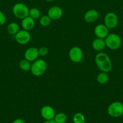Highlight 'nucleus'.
Instances as JSON below:
<instances>
[{"label":"nucleus","mask_w":123,"mask_h":123,"mask_svg":"<svg viewBox=\"0 0 123 123\" xmlns=\"http://www.w3.org/2000/svg\"><path fill=\"white\" fill-rule=\"evenodd\" d=\"M99 17V13L96 10L90 9L87 11L84 15V19L86 22L93 23L96 21Z\"/></svg>","instance_id":"obj_13"},{"label":"nucleus","mask_w":123,"mask_h":123,"mask_svg":"<svg viewBox=\"0 0 123 123\" xmlns=\"http://www.w3.org/2000/svg\"></svg>","instance_id":"obj_28"},{"label":"nucleus","mask_w":123,"mask_h":123,"mask_svg":"<svg viewBox=\"0 0 123 123\" xmlns=\"http://www.w3.org/2000/svg\"><path fill=\"white\" fill-rule=\"evenodd\" d=\"M35 25L34 19L31 18V17L28 16L26 18L22 19L21 26L23 29L26 31H30L34 28Z\"/></svg>","instance_id":"obj_14"},{"label":"nucleus","mask_w":123,"mask_h":123,"mask_svg":"<svg viewBox=\"0 0 123 123\" xmlns=\"http://www.w3.org/2000/svg\"><path fill=\"white\" fill-rule=\"evenodd\" d=\"M31 64H30V61H28L26 59L20 60L19 63V67L22 71L24 72H27V71H30L31 69Z\"/></svg>","instance_id":"obj_18"},{"label":"nucleus","mask_w":123,"mask_h":123,"mask_svg":"<svg viewBox=\"0 0 123 123\" xmlns=\"http://www.w3.org/2000/svg\"><path fill=\"white\" fill-rule=\"evenodd\" d=\"M94 34L97 38L105 39L109 34V29L104 24H99L95 27Z\"/></svg>","instance_id":"obj_11"},{"label":"nucleus","mask_w":123,"mask_h":123,"mask_svg":"<svg viewBox=\"0 0 123 123\" xmlns=\"http://www.w3.org/2000/svg\"><path fill=\"white\" fill-rule=\"evenodd\" d=\"M107 112L112 117H119L123 114V103L120 102H113L109 106Z\"/></svg>","instance_id":"obj_5"},{"label":"nucleus","mask_w":123,"mask_h":123,"mask_svg":"<svg viewBox=\"0 0 123 123\" xmlns=\"http://www.w3.org/2000/svg\"><path fill=\"white\" fill-rule=\"evenodd\" d=\"M95 62L98 68L101 72L108 73L112 68V63L110 58L106 53L100 52L95 57Z\"/></svg>","instance_id":"obj_1"},{"label":"nucleus","mask_w":123,"mask_h":123,"mask_svg":"<svg viewBox=\"0 0 123 123\" xmlns=\"http://www.w3.org/2000/svg\"><path fill=\"white\" fill-rule=\"evenodd\" d=\"M69 57L71 61L74 63L82 62L83 58V53L82 49L78 46H74L69 52Z\"/></svg>","instance_id":"obj_6"},{"label":"nucleus","mask_w":123,"mask_h":123,"mask_svg":"<svg viewBox=\"0 0 123 123\" xmlns=\"http://www.w3.org/2000/svg\"><path fill=\"white\" fill-rule=\"evenodd\" d=\"M47 69V64L44 60L37 59L31 64L30 72L35 76L43 75Z\"/></svg>","instance_id":"obj_2"},{"label":"nucleus","mask_w":123,"mask_h":123,"mask_svg":"<svg viewBox=\"0 0 123 123\" xmlns=\"http://www.w3.org/2000/svg\"><path fill=\"white\" fill-rule=\"evenodd\" d=\"M29 16L33 19H37L41 18V12L37 8H32L29 10Z\"/></svg>","instance_id":"obj_21"},{"label":"nucleus","mask_w":123,"mask_h":123,"mask_svg":"<svg viewBox=\"0 0 123 123\" xmlns=\"http://www.w3.org/2000/svg\"><path fill=\"white\" fill-rule=\"evenodd\" d=\"M118 24V18L116 14L113 12H109L105 15L104 25L109 30L113 29Z\"/></svg>","instance_id":"obj_7"},{"label":"nucleus","mask_w":123,"mask_h":123,"mask_svg":"<svg viewBox=\"0 0 123 123\" xmlns=\"http://www.w3.org/2000/svg\"><path fill=\"white\" fill-rule=\"evenodd\" d=\"M14 38L18 43L20 44H26L31 40V35L28 31L25 30H19L15 35Z\"/></svg>","instance_id":"obj_8"},{"label":"nucleus","mask_w":123,"mask_h":123,"mask_svg":"<svg viewBox=\"0 0 123 123\" xmlns=\"http://www.w3.org/2000/svg\"><path fill=\"white\" fill-rule=\"evenodd\" d=\"M51 19L48 15H44L40 18L39 23L41 26H47L51 22Z\"/></svg>","instance_id":"obj_22"},{"label":"nucleus","mask_w":123,"mask_h":123,"mask_svg":"<svg viewBox=\"0 0 123 123\" xmlns=\"http://www.w3.org/2000/svg\"><path fill=\"white\" fill-rule=\"evenodd\" d=\"M39 54V55L42 56H45L48 54V49L45 46L41 47L39 49H38Z\"/></svg>","instance_id":"obj_23"},{"label":"nucleus","mask_w":123,"mask_h":123,"mask_svg":"<svg viewBox=\"0 0 123 123\" xmlns=\"http://www.w3.org/2000/svg\"><path fill=\"white\" fill-rule=\"evenodd\" d=\"M13 123H25V122L24 121V120H22V119L18 118V119H16L15 120H14V121H13Z\"/></svg>","instance_id":"obj_25"},{"label":"nucleus","mask_w":123,"mask_h":123,"mask_svg":"<svg viewBox=\"0 0 123 123\" xmlns=\"http://www.w3.org/2000/svg\"><path fill=\"white\" fill-rule=\"evenodd\" d=\"M53 120L56 123H65L67 120V116L63 112L58 113L55 114Z\"/></svg>","instance_id":"obj_19"},{"label":"nucleus","mask_w":123,"mask_h":123,"mask_svg":"<svg viewBox=\"0 0 123 123\" xmlns=\"http://www.w3.org/2000/svg\"><path fill=\"white\" fill-rule=\"evenodd\" d=\"M41 114L42 117L45 120H53L55 115L54 109L50 106H44L41 110Z\"/></svg>","instance_id":"obj_9"},{"label":"nucleus","mask_w":123,"mask_h":123,"mask_svg":"<svg viewBox=\"0 0 123 123\" xmlns=\"http://www.w3.org/2000/svg\"><path fill=\"white\" fill-rule=\"evenodd\" d=\"M7 31L9 34L15 35L19 31V26L17 23L11 22L8 25Z\"/></svg>","instance_id":"obj_16"},{"label":"nucleus","mask_w":123,"mask_h":123,"mask_svg":"<svg viewBox=\"0 0 123 123\" xmlns=\"http://www.w3.org/2000/svg\"><path fill=\"white\" fill-rule=\"evenodd\" d=\"M39 56V54L38 49L34 47L28 48L24 53L25 59L30 62L36 61V60H37Z\"/></svg>","instance_id":"obj_12"},{"label":"nucleus","mask_w":123,"mask_h":123,"mask_svg":"<svg viewBox=\"0 0 123 123\" xmlns=\"http://www.w3.org/2000/svg\"><path fill=\"white\" fill-rule=\"evenodd\" d=\"M6 22V17L3 12L0 10V26L4 25Z\"/></svg>","instance_id":"obj_24"},{"label":"nucleus","mask_w":123,"mask_h":123,"mask_svg":"<svg viewBox=\"0 0 123 123\" xmlns=\"http://www.w3.org/2000/svg\"><path fill=\"white\" fill-rule=\"evenodd\" d=\"M47 15L51 20H59L63 16L62 9L59 6H53L49 8Z\"/></svg>","instance_id":"obj_10"},{"label":"nucleus","mask_w":123,"mask_h":123,"mask_svg":"<svg viewBox=\"0 0 123 123\" xmlns=\"http://www.w3.org/2000/svg\"><path fill=\"white\" fill-rule=\"evenodd\" d=\"M92 46L93 49L96 51H102L106 47L104 39L96 37L93 40L92 43Z\"/></svg>","instance_id":"obj_15"},{"label":"nucleus","mask_w":123,"mask_h":123,"mask_svg":"<svg viewBox=\"0 0 123 123\" xmlns=\"http://www.w3.org/2000/svg\"><path fill=\"white\" fill-rule=\"evenodd\" d=\"M43 123H55L53 120H46L45 122H44Z\"/></svg>","instance_id":"obj_26"},{"label":"nucleus","mask_w":123,"mask_h":123,"mask_svg":"<svg viewBox=\"0 0 123 123\" xmlns=\"http://www.w3.org/2000/svg\"><path fill=\"white\" fill-rule=\"evenodd\" d=\"M45 1H48V2H52V1H54V0H45Z\"/></svg>","instance_id":"obj_27"},{"label":"nucleus","mask_w":123,"mask_h":123,"mask_svg":"<svg viewBox=\"0 0 123 123\" xmlns=\"http://www.w3.org/2000/svg\"><path fill=\"white\" fill-rule=\"evenodd\" d=\"M29 8L23 3H16L13 6L12 12L16 18L19 19H23L29 15Z\"/></svg>","instance_id":"obj_4"},{"label":"nucleus","mask_w":123,"mask_h":123,"mask_svg":"<svg viewBox=\"0 0 123 123\" xmlns=\"http://www.w3.org/2000/svg\"><path fill=\"white\" fill-rule=\"evenodd\" d=\"M106 47L111 50H116L121 45V38L116 34H110L105 38Z\"/></svg>","instance_id":"obj_3"},{"label":"nucleus","mask_w":123,"mask_h":123,"mask_svg":"<svg viewBox=\"0 0 123 123\" xmlns=\"http://www.w3.org/2000/svg\"><path fill=\"white\" fill-rule=\"evenodd\" d=\"M96 80L100 84H104L109 80V75L107 73L101 72L99 73L96 77Z\"/></svg>","instance_id":"obj_17"},{"label":"nucleus","mask_w":123,"mask_h":123,"mask_svg":"<svg viewBox=\"0 0 123 123\" xmlns=\"http://www.w3.org/2000/svg\"><path fill=\"white\" fill-rule=\"evenodd\" d=\"M74 123H86V119L84 117V115L82 113L77 112L74 115L73 118Z\"/></svg>","instance_id":"obj_20"}]
</instances>
